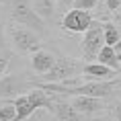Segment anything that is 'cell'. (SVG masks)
<instances>
[{
    "mask_svg": "<svg viewBox=\"0 0 121 121\" xmlns=\"http://www.w3.org/2000/svg\"><path fill=\"white\" fill-rule=\"evenodd\" d=\"M2 13L8 14L13 25H21L37 33L39 37L47 35V27L31 6V0H2Z\"/></svg>",
    "mask_w": 121,
    "mask_h": 121,
    "instance_id": "cell-1",
    "label": "cell"
},
{
    "mask_svg": "<svg viewBox=\"0 0 121 121\" xmlns=\"http://www.w3.org/2000/svg\"><path fill=\"white\" fill-rule=\"evenodd\" d=\"M84 70V62L82 60H76V57L70 56H57L56 64L45 76L33 78V82H41V84H62L68 82V80H74L82 74Z\"/></svg>",
    "mask_w": 121,
    "mask_h": 121,
    "instance_id": "cell-2",
    "label": "cell"
},
{
    "mask_svg": "<svg viewBox=\"0 0 121 121\" xmlns=\"http://www.w3.org/2000/svg\"><path fill=\"white\" fill-rule=\"evenodd\" d=\"M13 105H14V109H17L14 121H27L37 109H49L51 95L49 92H43V90H39V88H33L31 92L13 99Z\"/></svg>",
    "mask_w": 121,
    "mask_h": 121,
    "instance_id": "cell-3",
    "label": "cell"
},
{
    "mask_svg": "<svg viewBox=\"0 0 121 121\" xmlns=\"http://www.w3.org/2000/svg\"><path fill=\"white\" fill-rule=\"evenodd\" d=\"M6 35H8V43L19 53H35V51L41 49V37L27 27L10 23L6 27Z\"/></svg>",
    "mask_w": 121,
    "mask_h": 121,
    "instance_id": "cell-4",
    "label": "cell"
},
{
    "mask_svg": "<svg viewBox=\"0 0 121 121\" xmlns=\"http://www.w3.org/2000/svg\"><path fill=\"white\" fill-rule=\"evenodd\" d=\"M35 88L33 86V78L27 74H8V76L0 78V101H13L17 96H23L27 92H31Z\"/></svg>",
    "mask_w": 121,
    "mask_h": 121,
    "instance_id": "cell-5",
    "label": "cell"
},
{
    "mask_svg": "<svg viewBox=\"0 0 121 121\" xmlns=\"http://www.w3.org/2000/svg\"><path fill=\"white\" fill-rule=\"evenodd\" d=\"M105 47V39H103V23L101 21H92V25L82 39V62L84 64H95L99 57V51Z\"/></svg>",
    "mask_w": 121,
    "mask_h": 121,
    "instance_id": "cell-6",
    "label": "cell"
},
{
    "mask_svg": "<svg viewBox=\"0 0 121 121\" xmlns=\"http://www.w3.org/2000/svg\"><path fill=\"white\" fill-rule=\"evenodd\" d=\"M92 14L86 13V10H76V8H72L68 13L64 14V19H62V29L68 33H86L92 25Z\"/></svg>",
    "mask_w": 121,
    "mask_h": 121,
    "instance_id": "cell-7",
    "label": "cell"
},
{
    "mask_svg": "<svg viewBox=\"0 0 121 121\" xmlns=\"http://www.w3.org/2000/svg\"><path fill=\"white\" fill-rule=\"evenodd\" d=\"M57 121H86L82 115L76 113V109L70 105V101H66L60 95H51V105L47 109Z\"/></svg>",
    "mask_w": 121,
    "mask_h": 121,
    "instance_id": "cell-8",
    "label": "cell"
},
{
    "mask_svg": "<svg viewBox=\"0 0 121 121\" xmlns=\"http://www.w3.org/2000/svg\"><path fill=\"white\" fill-rule=\"evenodd\" d=\"M70 105L82 117H95V115L105 113V109H107L105 101L103 99H95V96H72Z\"/></svg>",
    "mask_w": 121,
    "mask_h": 121,
    "instance_id": "cell-9",
    "label": "cell"
},
{
    "mask_svg": "<svg viewBox=\"0 0 121 121\" xmlns=\"http://www.w3.org/2000/svg\"><path fill=\"white\" fill-rule=\"evenodd\" d=\"M82 78L86 82H92V80H113V78H119V74L113 72L111 68H107V66H101L99 62H95V64H84Z\"/></svg>",
    "mask_w": 121,
    "mask_h": 121,
    "instance_id": "cell-10",
    "label": "cell"
},
{
    "mask_svg": "<svg viewBox=\"0 0 121 121\" xmlns=\"http://www.w3.org/2000/svg\"><path fill=\"white\" fill-rule=\"evenodd\" d=\"M53 64H56V56H53L49 49H39V51H35L31 56V68H33L35 74L45 76V74L53 68Z\"/></svg>",
    "mask_w": 121,
    "mask_h": 121,
    "instance_id": "cell-11",
    "label": "cell"
},
{
    "mask_svg": "<svg viewBox=\"0 0 121 121\" xmlns=\"http://www.w3.org/2000/svg\"><path fill=\"white\" fill-rule=\"evenodd\" d=\"M31 6L35 10L39 19L43 21V23H49L53 21V14H56V0H31Z\"/></svg>",
    "mask_w": 121,
    "mask_h": 121,
    "instance_id": "cell-12",
    "label": "cell"
},
{
    "mask_svg": "<svg viewBox=\"0 0 121 121\" xmlns=\"http://www.w3.org/2000/svg\"><path fill=\"white\" fill-rule=\"evenodd\" d=\"M96 62L101 66H107V68H111L113 72H119L121 64L117 62V53H115L113 47H109V45H105L101 51H99V57H96Z\"/></svg>",
    "mask_w": 121,
    "mask_h": 121,
    "instance_id": "cell-13",
    "label": "cell"
},
{
    "mask_svg": "<svg viewBox=\"0 0 121 121\" xmlns=\"http://www.w3.org/2000/svg\"><path fill=\"white\" fill-rule=\"evenodd\" d=\"M103 39H105V45L109 47H115V45L121 41V35H119V27L115 23H103Z\"/></svg>",
    "mask_w": 121,
    "mask_h": 121,
    "instance_id": "cell-14",
    "label": "cell"
},
{
    "mask_svg": "<svg viewBox=\"0 0 121 121\" xmlns=\"http://www.w3.org/2000/svg\"><path fill=\"white\" fill-rule=\"evenodd\" d=\"M10 60H13V49H10V45L4 39L0 37V78L6 74L8 66H10Z\"/></svg>",
    "mask_w": 121,
    "mask_h": 121,
    "instance_id": "cell-15",
    "label": "cell"
},
{
    "mask_svg": "<svg viewBox=\"0 0 121 121\" xmlns=\"http://www.w3.org/2000/svg\"><path fill=\"white\" fill-rule=\"evenodd\" d=\"M14 117H17V109H14L13 101L0 105V121H14Z\"/></svg>",
    "mask_w": 121,
    "mask_h": 121,
    "instance_id": "cell-16",
    "label": "cell"
},
{
    "mask_svg": "<svg viewBox=\"0 0 121 121\" xmlns=\"http://www.w3.org/2000/svg\"><path fill=\"white\" fill-rule=\"evenodd\" d=\"M99 2L101 0H74V4H72V8H76V10H92V8L99 6Z\"/></svg>",
    "mask_w": 121,
    "mask_h": 121,
    "instance_id": "cell-17",
    "label": "cell"
},
{
    "mask_svg": "<svg viewBox=\"0 0 121 121\" xmlns=\"http://www.w3.org/2000/svg\"><path fill=\"white\" fill-rule=\"evenodd\" d=\"M72 4H74V0H56V8L60 10V13H68V10H72Z\"/></svg>",
    "mask_w": 121,
    "mask_h": 121,
    "instance_id": "cell-18",
    "label": "cell"
},
{
    "mask_svg": "<svg viewBox=\"0 0 121 121\" xmlns=\"http://www.w3.org/2000/svg\"><path fill=\"white\" fill-rule=\"evenodd\" d=\"M121 8V0H107V10L109 13H119Z\"/></svg>",
    "mask_w": 121,
    "mask_h": 121,
    "instance_id": "cell-19",
    "label": "cell"
},
{
    "mask_svg": "<svg viewBox=\"0 0 121 121\" xmlns=\"http://www.w3.org/2000/svg\"><path fill=\"white\" fill-rule=\"evenodd\" d=\"M113 119L115 121H121V99L113 103Z\"/></svg>",
    "mask_w": 121,
    "mask_h": 121,
    "instance_id": "cell-20",
    "label": "cell"
},
{
    "mask_svg": "<svg viewBox=\"0 0 121 121\" xmlns=\"http://www.w3.org/2000/svg\"><path fill=\"white\" fill-rule=\"evenodd\" d=\"M113 49H115V53H121V41H119V43H117V45H115Z\"/></svg>",
    "mask_w": 121,
    "mask_h": 121,
    "instance_id": "cell-21",
    "label": "cell"
},
{
    "mask_svg": "<svg viewBox=\"0 0 121 121\" xmlns=\"http://www.w3.org/2000/svg\"><path fill=\"white\" fill-rule=\"evenodd\" d=\"M117 23L121 25V8H119V13H117Z\"/></svg>",
    "mask_w": 121,
    "mask_h": 121,
    "instance_id": "cell-22",
    "label": "cell"
},
{
    "mask_svg": "<svg viewBox=\"0 0 121 121\" xmlns=\"http://www.w3.org/2000/svg\"><path fill=\"white\" fill-rule=\"evenodd\" d=\"M0 21H2V0H0Z\"/></svg>",
    "mask_w": 121,
    "mask_h": 121,
    "instance_id": "cell-23",
    "label": "cell"
},
{
    "mask_svg": "<svg viewBox=\"0 0 121 121\" xmlns=\"http://www.w3.org/2000/svg\"><path fill=\"white\" fill-rule=\"evenodd\" d=\"M117 95H119V96H121V84H119V88H117Z\"/></svg>",
    "mask_w": 121,
    "mask_h": 121,
    "instance_id": "cell-24",
    "label": "cell"
},
{
    "mask_svg": "<svg viewBox=\"0 0 121 121\" xmlns=\"http://www.w3.org/2000/svg\"><path fill=\"white\" fill-rule=\"evenodd\" d=\"M117 74H119V78H121V68H119V72H117Z\"/></svg>",
    "mask_w": 121,
    "mask_h": 121,
    "instance_id": "cell-25",
    "label": "cell"
},
{
    "mask_svg": "<svg viewBox=\"0 0 121 121\" xmlns=\"http://www.w3.org/2000/svg\"><path fill=\"white\" fill-rule=\"evenodd\" d=\"M107 121H115V119H107Z\"/></svg>",
    "mask_w": 121,
    "mask_h": 121,
    "instance_id": "cell-26",
    "label": "cell"
}]
</instances>
